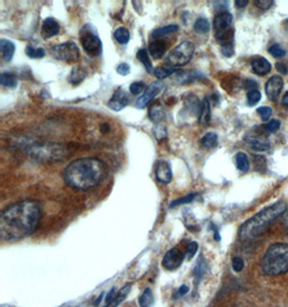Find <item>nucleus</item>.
<instances>
[{
  "mask_svg": "<svg viewBox=\"0 0 288 307\" xmlns=\"http://www.w3.org/2000/svg\"><path fill=\"white\" fill-rule=\"evenodd\" d=\"M198 249H199V245L196 242L190 243L187 247H186V249H185L186 259L191 260L194 257V255H196Z\"/></svg>",
  "mask_w": 288,
  "mask_h": 307,
  "instance_id": "nucleus-39",
  "label": "nucleus"
},
{
  "mask_svg": "<svg viewBox=\"0 0 288 307\" xmlns=\"http://www.w3.org/2000/svg\"><path fill=\"white\" fill-rule=\"evenodd\" d=\"M154 132H155V137H156L158 140H162V139L166 138V134H167V132H166L165 126H163V125H157V126L155 127Z\"/></svg>",
  "mask_w": 288,
  "mask_h": 307,
  "instance_id": "nucleus-43",
  "label": "nucleus"
},
{
  "mask_svg": "<svg viewBox=\"0 0 288 307\" xmlns=\"http://www.w3.org/2000/svg\"><path fill=\"white\" fill-rule=\"evenodd\" d=\"M232 268L234 272L240 273L244 268V260L240 257H235L232 259Z\"/></svg>",
  "mask_w": 288,
  "mask_h": 307,
  "instance_id": "nucleus-44",
  "label": "nucleus"
},
{
  "mask_svg": "<svg viewBox=\"0 0 288 307\" xmlns=\"http://www.w3.org/2000/svg\"><path fill=\"white\" fill-rule=\"evenodd\" d=\"M233 16L229 12L218 13L214 19L215 38L220 47L234 44V29L232 28Z\"/></svg>",
  "mask_w": 288,
  "mask_h": 307,
  "instance_id": "nucleus-5",
  "label": "nucleus"
},
{
  "mask_svg": "<svg viewBox=\"0 0 288 307\" xmlns=\"http://www.w3.org/2000/svg\"><path fill=\"white\" fill-rule=\"evenodd\" d=\"M184 105H185V109L187 110L191 116H196V117L200 116L202 109V102L197 96L189 95L185 99Z\"/></svg>",
  "mask_w": 288,
  "mask_h": 307,
  "instance_id": "nucleus-17",
  "label": "nucleus"
},
{
  "mask_svg": "<svg viewBox=\"0 0 288 307\" xmlns=\"http://www.w3.org/2000/svg\"><path fill=\"white\" fill-rule=\"evenodd\" d=\"M283 88H284V80L282 79V76L279 75L271 76L266 84L267 96L270 99L275 100L278 97L279 94H281Z\"/></svg>",
  "mask_w": 288,
  "mask_h": 307,
  "instance_id": "nucleus-11",
  "label": "nucleus"
},
{
  "mask_svg": "<svg viewBox=\"0 0 288 307\" xmlns=\"http://www.w3.org/2000/svg\"><path fill=\"white\" fill-rule=\"evenodd\" d=\"M287 209V204L284 201L274 203L271 206L262 209L258 214L249 218L241 225L239 236L242 241H253L268 231L275 220L282 217Z\"/></svg>",
  "mask_w": 288,
  "mask_h": 307,
  "instance_id": "nucleus-3",
  "label": "nucleus"
},
{
  "mask_svg": "<svg viewBox=\"0 0 288 307\" xmlns=\"http://www.w3.org/2000/svg\"><path fill=\"white\" fill-rule=\"evenodd\" d=\"M148 51H149L150 55L155 59H160L161 57L164 56V54L166 52V45L164 44V41L155 40L149 45Z\"/></svg>",
  "mask_w": 288,
  "mask_h": 307,
  "instance_id": "nucleus-19",
  "label": "nucleus"
},
{
  "mask_svg": "<svg viewBox=\"0 0 288 307\" xmlns=\"http://www.w3.org/2000/svg\"><path fill=\"white\" fill-rule=\"evenodd\" d=\"M269 53L275 58H279V57H284L286 55V51L281 46L275 44L269 48Z\"/></svg>",
  "mask_w": 288,
  "mask_h": 307,
  "instance_id": "nucleus-35",
  "label": "nucleus"
},
{
  "mask_svg": "<svg viewBox=\"0 0 288 307\" xmlns=\"http://www.w3.org/2000/svg\"><path fill=\"white\" fill-rule=\"evenodd\" d=\"M194 45L191 41H184L175 47L165 58V65L172 68H179L190 62L194 53Z\"/></svg>",
  "mask_w": 288,
  "mask_h": 307,
  "instance_id": "nucleus-6",
  "label": "nucleus"
},
{
  "mask_svg": "<svg viewBox=\"0 0 288 307\" xmlns=\"http://www.w3.org/2000/svg\"><path fill=\"white\" fill-rule=\"evenodd\" d=\"M275 66H276V70L279 73H282V74H287L288 73V64L281 62V63H276Z\"/></svg>",
  "mask_w": 288,
  "mask_h": 307,
  "instance_id": "nucleus-49",
  "label": "nucleus"
},
{
  "mask_svg": "<svg viewBox=\"0 0 288 307\" xmlns=\"http://www.w3.org/2000/svg\"><path fill=\"white\" fill-rule=\"evenodd\" d=\"M214 4L216 5V6H215V9L218 11V13L227 12L228 5H229L228 2H216V3H214Z\"/></svg>",
  "mask_w": 288,
  "mask_h": 307,
  "instance_id": "nucleus-48",
  "label": "nucleus"
},
{
  "mask_svg": "<svg viewBox=\"0 0 288 307\" xmlns=\"http://www.w3.org/2000/svg\"><path fill=\"white\" fill-rule=\"evenodd\" d=\"M235 163H236V167H238L240 172L246 173L249 169V160H248V157L245 155L244 152L236 153Z\"/></svg>",
  "mask_w": 288,
  "mask_h": 307,
  "instance_id": "nucleus-25",
  "label": "nucleus"
},
{
  "mask_svg": "<svg viewBox=\"0 0 288 307\" xmlns=\"http://www.w3.org/2000/svg\"><path fill=\"white\" fill-rule=\"evenodd\" d=\"M146 91V85L143 82H133L130 85V92L133 94V95H139L142 92Z\"/></svg>",
  "mask_w": 288,
  "mask_h": 307,
  "instance_id": "nucleus-38",
  "label": "nucleus"
},
{
  "mask_svg": "<svg viewBox=\"0 0 288 307\" xmlns=\"http://www.w3.org/2000/svg\"><path fill=\"white\" fill-rule=\"evenodd\" d=\"M194 198H196V194H193V193L188 194V195L184 196V198H181V199H178V200L173 201V202L171 203V205H169V207L173 208V207H176V206H179V205H183V204L191 203V202L194 200Z\"/></svg>",
  "mask_w": 288,
  "mask_h": 307,
  "instance_id": "nucleus-37",
  "label": "nucleus"
},
{
  "mask_svg": "<svg viewBox=\"0 0 288 307\" xmlns=\"http://www.w3.org/2000/svg\"><path fill=\"white\" fill-rule=\"evenodd\" d=\"M129 102H130V98L128 96V94H126L123 90L119 89L115 92L113 97L108 101V107L112 110H115V111H120V110L124 109L129 105Z\"/></svg>",
  "mask_w": 288,
  "mask_h": 307,
  "instance_id": "nucleus-12",
  "label": "nucleus"
},
{
  "mask_svg": "<svg viewBox=\"0 0 288 307\" xmlns=\"http://www.w3.org/2000/svg\"><path fill=\"white\" fill-rule=\"evenodd\" d=\"M179 29L178 25H167V26H164V27H160L158 29H156L154 32H152V36L156 37V38H160V37H164V36H167L169 35V33H173L175 31H177Z\"/></svg>",
  "mask_w": 288,
  "mask_h": 307,
  "instance_id": "nucleus-31",
  "label": "nucleus"
},
{
  "mask_svg": "<svg viewBox=\"0 0 288 307\" xmlns=\"http://www.w3.org/2000/svg\"><path fill=\"white\" fill-rule=\"evenodd\" d=\"M220 50H222L223 55H225L226 57H231L234 54V44L222 46V49Z\"/></svg>",
  "mask_w": 288,
  "mask_h": 307,
  "instance_id": "nucleus-46",
  "label": "nucleus"
},
{
  "mask_svg": "<svg viewBox=\"0 0 288 307\" xmlns=\"http://www.w3.org/2000/svg\"><path fill=\"white\" fill-rule=\"evenodd\" d=\"M279 125H281V122H279V121L271 120L266 125H264V130L267 133H275L279 129Z\"/></svg>",
  "mask_w": 288,
  "mask_h": 307,
  "instance_id": "nucleus-42",
  "label": "nucleus"
},
{
  "mask_svg": "<svg viewBox=\"0 0 288 307\" xmlns=\"http://www.w3.org/2000/svg\"><path fill=\"white\" fill-rule=\"evenodd\" d=\"M179 69L178 68H172V67H167V66H160V67H157L154 73L155 75L157 76V78L159 80H162V79H165L167 78V76H169L171 74H175L176 72H178Z\"/></svg>",
  "mask_w": 288,
  "mask_h": 307,
  "instance_id": "nucleus-26",
  "label": "nucleus"
},
{
  "mask_svg": "<svg viewBox=\"0 0 288 307\" xmlns=\"http://www.w3.org/2000/svg\"><path fill=\"white\" fill-rule=\"evenodd\" d=\"M137 59L138 61L145 66V68H146V70L148 71V72H152V71H155L154 70V66H152V63H151V61H150V57H149V54H148V52H147V50L146 49H140L138 52H137Z\"/></svg>",
  "mask_w": 288,
  "mask_h": 307,
  "instance_id": "nucleus-28",
  "label": "nucleus"
},
{
  "mask_svg": "<svg viewBox=\"0 0 288 307\" xmlns=\"http://www.w3.org/2000/svg\"><path fill=\"white\" fill-rule=\"evenodd\" d=\"M257 113L261 117L262 120L268 121V120H270V118H271V116H272L273 112H272V109H271L270 107L262 106L257 109Z\"/></svg>",
  "mask_w": 288,
  "mask_h": 307,
  "instance_id": "nucleus-40",
  "label": "nucleus"
},
{
  "mask_svg": "<svg viewBox=\"0 0 288 307\" xmlns=\"http://www.w3.org/2000/svg\"><path fill=\"white\" fill-rule=\"evenodd\" d=\"M155 298H154V294H152L151 289L147 288L143 290V292L141 293V295L138 298V304L139 307H151L154 305Z\"/></svg>",
  "mask_w": 288,
  "mask_h": 307,
  "instance_id": "nucleus-27",
  "label": "nucleus"
},
{
  "mask_svg": "<svg viewBox=\"0 0 288 307\" xmlns=\"http://www.w3.org/2000/svg\"><path fill=\"white\" fill-rule=\"evenodd\" d=\"M80 41L86 53L91 57H97L101 54L103 45L96 30L91 25H86L80 31Z\"/></svg>",
  "mask_w": 288,
  "mask_h": 307,
  "instance_id": "nucleus-7",
  "label": "nucleus"
},
{
  "mask_svg": "<svg viewBox=\"0 0 288 307\" xmlns=\"http://www.w3.org/2000/svg\"><path fill=\"white\" fill-rule=\"evenodd\" d=\"M199 121L202 125H207L210 121V100L207 97H205L202 102V109L199 116Z\"/></svg>",
  "mask_w": 288,
  "mask_h": 307,
  "instance_id": "nucleus-23",
  "label": "nucleus"
},
{
  "mask_svg": "<svg viewBox=\"0 0 288 307\" xmlns=\"http://www.w3.org/2000/svg\"><path fill=\"white\" fill-rule=\"evenodd\" d=\"M271 64L267 58L262 56H256L251 61V69L258 75H266L271 71Z\"/></svg>",
  "mask_w": 288,
  "mask_h": 307,
  "instance_id": "nucleus-16",
  "label": "nucleus"
},
{
  "mask_svg": "<svg viewBox=\"0 0 288 307\" xmlns=\"http://www.w3.org/2000/svg\"><path fill=\"white\" fill-rule=\"evenodd\" d=\"M130 291H131V285L130 284L123 286L119 290V291L117 292V294L112 298V300H110L107 303H105L104 307H117L118 305H119L120 303H122L125 300V297L129 295Z\"/></svg>",
  "mask_w": 288,
  "mask_h": 307,
  "instance_id": "nucleus-18",
  "label": "nucleus"
},
{
  "mask_svg": "<svg viewBox=\"0 0 288 307\" xmlns=\"http://www.w3.org/2000/svg\"><path fill=\"white\" fill-rule=\"evenodd\" d=\"M282 105H283L284 107H287V108H288V91L286 92V94H285L284 97H283V99H282Z\"/></svg>",
  "mask_w": 288,
  "mask_h": 307,
  "instance_id": "nucleus-53",
  "label": "nucleus"
},
{
  "mask_svg": "<svg viewBox=\"0 0 288 307\" xmlns=\"http://www.w3.org/2000/svg\"><path fill=\"white\" fill-rule=\"evenodd\" d=\"M260 99H261V93L258 90L249 91L247 93V101L249 106L257 105Z\"/></svg>",
  "mask_w": 288,
  "mask_h": 307,
  "instance_id": "nucleus-36",
  "label": "nucleus"
},
{
  "mask_svg": "<svg viewBox=\"0 0 288 307\" xmlns=\"http://www.w3.org/2000/svg\"><path fill=\"white\" fill-rule=\"evenodd\" d=\"M273 4V0H256L255 2V5L261 10H269Z\"/></svg>",
  "mask_w": 288,
  "mask_h": 307,
  "instance_id": "nucleus-45",
  "label": "nucleus"
},
{
  "mask_svg": "<svg viewBox=\"0 0 288 307\" xmlns=\"http://www.w3.org/2000/svg\"><path fill=\"white\" fill-rule=\"evenodd\" d=\"M87 76V72L84 71L82 68H79V67H75L74 69L71 70V73L69 75L68 80L73 83V84H77V83H80L81 81L84 80V78Z\"/></svg>",
  "mask_w": 288,
  "mask_h": 307,
  "instance_id": "nucleus-32",
  "label": "nucleus"
},
{
  "mask_svg": "<svg viewBox=\"0 0 288 307\" xmlns=\"http://www.w3.org/2000/svg\"><path fill=\"white\" fill-rule=\"evenodd\" d=\"M236 8H239V9H242V8H245L248 5V0H236L234 3Z\"/></svg>",
  "mask_w": 288,
  "mask_h": 307,
  "instance_id": "nucleus-52",
  "label": "nucleus"
},
{
  "mask_svg": "<svg viewBox=\"0 0 288 307\" xmlns=\"http://www.w3.org/2000/svg\"><path fill=\"white\" fill-rule=\"evenodd\" d=\"M156 177L160 182L169 183L172 181L173 173L169 164L166 161H159L156 166Z\"/></svg>",
  "mask_w": 288,
  "mask_h": 307,
  "instance_id": "nucleus-15",
  "label": "nucleus"
},
{
  "mask_svg": "<svg viewBox=\"0 0 288 307\" xmlns=\"http://www.w3.org/2000/svg\"><path fill=\"white\" fill-rule=\"evenodd\" d=\"M254 164H255V169L258 172H261L262 169H267V161L266 158L262 156L254 157Z\"/></svg>",
  "mask_w": 288,
  "mask_h": 307,
  "instance_id": "nucleus-41",
  "label": "nucleus"
},
{
  "mask_svg": "<svg viewBox=\"0 0 288 307\" xmlns=\"http://www.w3.org/2000/svg\"><path fill=\"white\" fill-rule=\"evenodd\" d=\"M100 132L106 134L107 132H109V125L108 124H103L100 126Z\"/></svg>",
  "mask_w": 288,
  "mask_h": 307,
  "instance_id": "nucleus-54",
  "label": "nucleus"
},
{
  "mask_svg": "<svg viewBox=\"0 0 288 307\" xmlns=\"http://www.w3.org/2000/svg\"><path fill=\"white\" fill-rule=\"evenodd\" d=\"M163 89H164V83L162 81L152 82L146 89V91L143 92L142 95L137 99L136 107L139 109L146 108Z\"/></svg>",
  "mask_w": 288,
  "mask_h": 307,
  "instance_id": "nucleus-10",
  "label": "nucleus"
},
{
  "mask_svg": "<svg viewBox=\"0 0 288 307\" xmlns=\"http://www.w3.org/2000/svg\"><path fill=\"white\" fill-rule=\"evenodd\" d=\"M114 37L120 45H126L130 41L131 36H130V31L128 28L119 27L115 30Z\"/></svg>",
  "mask_w": 288,
  "mask_h": 307,
  "instance_id": "nucleus-30",
  "label": "nucleus"
},
{
  "mask_svg": "<svg viewBox=\"0 0 288 307\" xmlns=\"http://www.w3.org/2000/svg\"><path fill=\"white\" fill-rule=\"evenodd\" d=\"M42 217L40 204L22 201L8 206L0 215V236L5 242L20 241L38 228Z\"/></svg>",
  "mask_w": 288,
  "mask_h": 307,
  "instance_id": "nucleus-1",
  "label": "nucleus"
},
{
  "mask_svg": "<svg viewBox=\"0 0 288 307\" xmlns=\"http://www.w3.org/2000/svg\"><path fill=\"white\" fill-rule=\"evenodd\" d=\"M51 53L58 59L66 63H75L79 59V49L78 46L73 41H67L61 45H56L51 48Z\"/></svg>",
  "mask_w": 288,
  "mask_h": 307,
  "instance_id": "nucleus-8",
  "label": "nucleus"
},
{
  "mask_svg": "<svg viewBox=\"0 0 288 307\" xmlns=\"http://www.w3.org/2000/svg\"><path fill=\"white\" fill-rule=\"evenodd\" d=\"M0 83L6 88L14 89L18 87V79H16V76L12 73L4 72L2 73V75H0Z\"/></svg>",
  "mask_w": 288,
  "mask_h": 307,
  "instance_id": "nucleus-29",
  "label": "nucleus"
},
{
  "mask_svg": "<svg viewBox=\"0 0 288 307\" xmlns=\"http://www.w3.org/2000/svg\"><path fill=\"white\" fill-rule=\"evenodd\" d=\"M130 71H131V67L129 64H126V63H121L117 67V72L121 75L129 74Z\"/></svg>",
  "mask_w": 288,
  "mask_h": 307,
  "instance_id": "nucleus-47",
  "label": "nucleus"
},
{
  "mask_svg": "<svg viewBox=\"0 0 288 307\" xmlns=\"http://www.w3.org/2000/svg\"><path fill=\"white\" fill-rule=\"evenodd\" d=\"M262 272L268 276L283 275L288 272V244L271 245L261 260Z\"/></svg>",
  "mask_w": 288,
  "mask_h": 307,
  "instance_id": "nucleus-4",
  "label": "nucleus"
},
{
  "mask_svg": "<svg viewBox=\"0 0 288 307\" xmlns=\"http://www.w3.org/2000/svg\"><path fill=\"white\" fill-rule=\"evenodd\" d=\"M200 73L194 70H179L175 73V80L179 84H187L200 78Z\"/></svg>",
  "mask_w": 288,
  "mask_h": 307,
  "instance_id": "nucleus-21",
  "label": "nucleus"
},
{
  "mask_svg": "<svg viewBox=\"0 0 288 307\" xmlns=\"http://www.w3.org/2000/svg\"><path fill=\"white\" fill-rule=\"evenodd\" d=\"M248 147L256 151H265L270 148V141L267 137H262L258 135H246L244 138Z\"/></svg>",
  "mask_w": 288,
  "mask_h": 307,
  "instance_id": "nucleus-13",
  "label": "nucleus"
},
{
  "mask_svg": "<svg viewBox=\"0 0 288 307\" xmlns=\"http://www.w3.org/2000/svg\"><path fill=\"white\" fill-rule=\"evenodd\" d=\"M201 146L205 149H213L218 143V136L215 133H206L201 139Z\"/></svg>",
  "mask_w": 288,
  "mask_h": 307,
  "instance_id": "nucleus-24",
  "label": "nucleus"
},
{
  "mask_svg": "<svg viewBox=\"0 0 288 307\" xmlns=\"http://www.w3.org/2000/svg\"><path fill=\"white\" fill-rule=\"evenodd\" d=\"M188 290H189V288L187 287V286H182L178 290H177V292H176V294H175V297L177 298V297H181V296H184L186 293L188 292Z\"/></svg>",
  "mask_w": 288,
  "mask_h": 307,
  "instance_id": "nucleus-51",
  "label": "nucleus"
},
{
  "mask_svg": "<svg viewBox=\"0 0 288 307\" xmlns=\"http://www.w3.org/2000/svg\"><path fill=\"white\" fill-rule=\"evenodd\" d=\"M209 22L205 18H200L196 21L193 25V29L196 30L198 33H206L209 31Z\"/></svg>",
  "mask_w": 288,
  "mask_h": 307,
  "instance_id": "nucleus-34",
  "label": "nucleus"
},
{
  "mask_svg": "<svg viewBox=\"0 0 288 307\" xmlns=\"http://www.w3.org/2000/svg\"><path fill=\"white\" fill-rule=\"evenodd\" d=\"M0 51H2L4 61L10 62L15 52V45L10 40L2 39L0 40Z\"/></svg>",
  "mask_w": 288,
  "mask_h": 307,
  "instance_id": "nucleus-20",
  "label": "nucleus"
},
{
  "mask_svg": "<svg viewBox=\"0 0 288 307\" xmlns=\"http://www.w3.org/2000/svg\"><path fill=\"white\" fill-rule=\"evenodd\" d=\"M25 53L30 58H42L46 55V51L42 48H37L28 45L26 49H25Z\"/></svg>",
  "mask_w": 288,
  "mask_h": 307,
  "instance_id": "nucleus-33",
  "label": "nucleus"
},
{
  "mask_svg": "<svg viewBox=\"0 0 288 307\" xmlns=\"http://www.w3.org/2000/svg\"><path fill=\"white\" fill-rule=\"evenodd\" d=\"M60 24L53 18H47L42 22V27H41V36L45 39H50L60 32Z\"/></svg>",
  "mask_w": 288,
  "mask_h": 307,
  "instance_id": "nucleus-14",
  "label": "nucleus"
},
{
  "mask_svg": "<svg viewBox=\"0 0 288 307\" xmlns=\"http://www.w3.org/2000/svg\"><path fill=\"white\" fill-rule=\"evenodd\" d=\"M186 258L185 250L183 251L178 247L169 249L162 260V265L167 271H175L178 268Z\"/></svg>",
  "mask_w": 288,
  "mask_h": 307,
  "instance_id": "nucleus-9",
  "label": "nucleus"
},
{
  "mask_svg": "<svg viewBox=\"0 0 288 307\" xmlns=\"http://www.w3.org/2000/svg\"><path fill=\"white\" fill-rule=\"evenodd\" d=\"M107 174V166L96 158L75 160L63 173L64 181L77 190H90L96 186Z\"/></svg>",
  "mask_w": 288,
  "mask_h": 307,
  "instance_id": "nucleus-2",
  "label": "nucleus"
},
{
  "mask_svg": "<svg viewBox=\"0 0 288 307\" xmlns=\"http://www.w3.org/2000/svg\"><path fill=\"white\" fill-rule=\"evenodd\" d=\"M257 87H258V85H257L256 81H254V80H246V81H245V88L248 90V92L257 90Z\"/></svg>",
  "mask_w": 288,
  "mask_h": 307,
  "instance_id": "nucleus-50",
  "label": "nucleus"
},
{
  "mask_svg": "<svg viewBox=\"0 0 288 307\" xmlns=\"http://www.w3.org/2000/svg\"><path fill=\"white\" fill-rule=\"evenodd\" d=\"M149 118L152 122L159 124L165 119V111L160 104H155L149 108Z\"/></svg>",
  "mask_w": 288,
  "mask_h": 307,
  "instance_id": "nucleus-22",
  "label": "nucleus"
}]
</instances>
